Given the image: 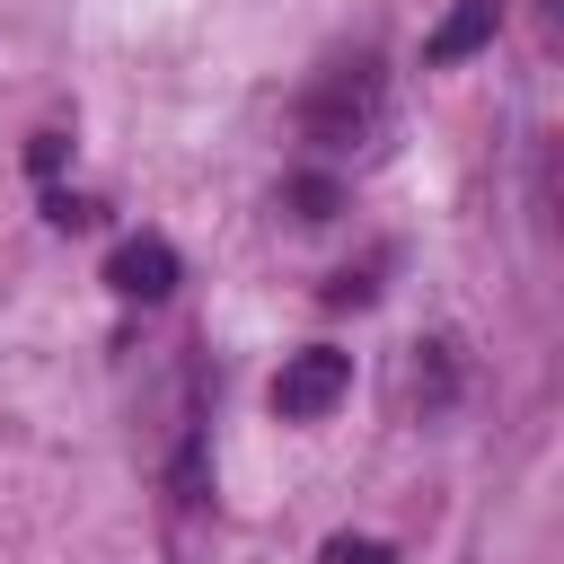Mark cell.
<instances>
[{
	"label": "cell",
	"mask_w": 564,
	"mask_h": 564,
	"mask_svg": "<svg viewBox=\"0 0 564 564\" xmlns=\"http://www.w3.org/2000/svg\"><path fill=\"white\" fill-rule=\"evenodd\" d=\"M300 132H308L317 150H352V141H370V132H379V70H370V62H335V70L308 88Z\"/></svg>",
	"instance_id": "6da1fadb"
},
{
	"label": "cell",
	"mask_w": 564,
	"mask_h": 564,
	"mask_svg": "<svg viewBox=\"0 0 564 564\" xmlns=\"http://www.w3.org/2000/svg\"><path fill=\"white\" fill-rule=\"evenodd\" d=\"M352 388V352H335V344H308V352H291L282 361V379H273V414H291V423H317L335 397Z\"/></svg>",
	"instance_id": "7a4b0ae2"
},
{
	"label": "cell",
	"mask_w": 564,
	"mask_h": 564,
	"mask_svg": "<svg viewBox=\"0 0 564 564\" xmlns=\"http://www.w3.org/2000/svg\"><path fill=\"white\" fill-rule=\"evenodd\" d=\"M106 282H115L123 300H167V291H176V247H167V238H123L115 264H106Z\"/></svg>",
	"instance_id": "3957f363"
},
{
	"label": "cell",
	"mask_w": 564,
	"mask_h": 564,
	"mask_svg": "<svg viewBox=\"0 0 564 564\" xmlns=\"http://www.w3.org/2000/svg\"><path fill=\"white\" fill-rule=\"evenodd\" d=\"M494 18H502L494 0H458V9H449V18H441V26L423 35V62H467V53H476V44L494 35Z\"/></svg>",
	"instance_id": "277c9868"
},
{
	"label": "cell",
	"mask_w": 564,
	"mask_h": 564,
	"mask_svg": "<svg viewBox=\"0 0 564 564\" xmlns=\"http://www.w3.org/2000/svg\"><path fill=\"white\" fill-rule=\"evenodd\" d=\"M326 564H388V546H379V538H335Z\"/></svg>",
	"instance_id": "5b68a950"
},
{
	"label": "cell",
	"mask_w": 564,
	"mask_h": 564,
	"mask_svg": "<svg viewBox=\"0 0 564 564\" xmlns=\"http://www.w3.org/2000/svg\"><path fill=\"white\" fill-rule=\"evenodd\" d=\"M326 212H335V185L308 176V185H300V220H326Z\"/></svg>",
	"instance_id": "8992f818"
}]
</instances>
